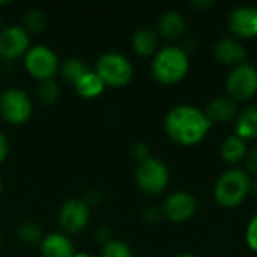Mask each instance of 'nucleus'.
Returning a JSON list of instances; mask_svg holds the SVG:
<instances>
[{"mask_svg":"<svg viewBox=\"0 0 257 257\" xmlns=\"http://www.w3.org/2000/svg\"><path fill=\"white\" fill-rule=\"evenodd\" d=\"M214 123L206 116L205 110L193 104H178L172 107L164 117V131L167 137L184 148L200 145Z\"/></svg>","mask_w":257,"mask_h":257,"instance_id":"nucleus-1","label":"nucleus"},{"mask_svg":"<svg viewBox=\"0 0 257 257\" xmlns=\"http://www.w3.org/2000/svg\"><path fill=\"white\" fill-rule=\"evenodd\" d=\"M190 72L188 51L175 44L161 47L151 60V75L163 86H175L181 83Z\"/></svg>","mask_w":257,"mask_h":257,"instance_id":"nucleus-2","label":"nucleus"},{"mask_svg":"<svg viewBox=\"0 0 257 257\" xmlns=\"http://www.w3.org/2000/svg\"><path fill=\"white\" fill-rule=\"evenodd\" d=\"M251 193V176L245 169L224 170L214 185V200L224 209L239 208Z\"/></svg>","mask_w":257,"mask_h":257,"instance_id":"nucleus-3","label":"nucleus"},{"mask_svg":"<svg viewBox=\"0 0 257 257\" xmlns=\"http://www.w3.org/2000/svg\"><path fill=\"white\" fill-rule=\"evenodd\" d=\"M93 71L102 80L105 87L113 89L125 87L134 78V65L131 59L119 51L102 53L96 59Z\"/></svg>","mask_w":257,"mask_h":257,"instance_id":"nucleus-4","label":"nucleus"},{"mask_svg":"<svg viewBox=\"0 0 257 257\" xmlns=\"http://www.w3.org/2000/svg\"><path fill=\"white\" fill-rule=\"evenodd\" d=\"M134 179L136 185L143 194L160 196L169 187L170 172L163 160L157 157H149L148 160L137 164Z\"/></svg>","mask_w":257,"mask_h":257,"instance_id":"nucleus-5","label":"nucleus"},{"mask_svg":"<svg viewBox=\"0 0 257 257\" xmlns=\"http://www.w3.org/2000/svg\"><path fill=\"white\" fill-rule=\"evenodd\" d=\"M23 65L26 72L41 83L45 80H53L56 77L60 68V60L51 47L35 44L24 54Z\"/></svg>","mask_w":257,"mask_h":257,"instance_id":"nucleus-6","label":"nucleus"},{"mask_svg":"<svg viewBox=\"0 0 257 257\" xmlns=\"http://www.w3.org/2000/svg\"><path fill=\"white\" fill-rule=\"evenodd\" d=\"M33 114V102L29 93L20 87H9L0 93V116L14 126L24 125Z\"/></svg>","mask_w":257,"mask_h":257,"instance_id":"nucleus-7","label":"nucleus"},{"mask_svg":"<svg viewBox=\"0 0 257 257\" xmlns=\"http://www.w3.org/2000/svg\"><path fill=\"white\" fill-rule=\"evenodd\" d=\"M224 87L227 96L235 102L251 99L257 93V68L247 60L230 68Z\"/></svg>","mask_w":257,"mask_h":257,"instance_id":"nucleus-8","label":"nucleus"},{"mask_svg":"<svg viewBox=\"0 0 257 257\" xmlns=\"http://www.w3.org/2000/svg\"><path fill=\"white\" fill-rule=\"evenodd\" d=\"M90 221V206L80 197L65 200L57 212V224L65 235H77L83 232Z\"/></svg>","mask_w":257,"mask_h":257,"instance_id":"nucleus-9","label":"nucleus"},{"mask_svg":"<svg viewBox=\"0 0 257 257\" xmlns=\"http://www.w3.org/2000/svg\"><path fill=\"white\" fill-rule=\"evenodd\" d=\"M30 47V35L21 24L5 26L0 30V59L3 62L23 59Z\"/></svg>","mask_w":257,"mask_h":257,"instance_id":"nucleus-10","label":"nucleus"},{"mask_svg":"<svg viewBox=\"0 0 257 257\" xmlns=\"http://www.w3.org/2000/svg\"><path fill=\"white\" fill-rule=\"evenodd\" d=\"M163 215L166 220L175 224H182L190 221L197 212V200L187 190H178L170 193L163 206Z\"/></svg>","mask_w":257,"mask_h":257,"instance_id":"nucleus-11","label":"nucleus"},{"mask_svg":"<svg viewBox=\"0 0 257 257\" xmlns=\"http://www.w3.org/2000/svg\"><path fill=\"white\" fill-rule=\"evenodd\" d=\"M229 32L239 41L257 38V6L241 5L229 14Z\"/></svg>","mask_w":257,"mask_h":257,"instance_id":"nucleus-12","label":"nucleus"},{"mask_svg":"<svg viewBox=\"0 0 257 257\" xmlns=\"http://www.w3.org/2000/svg\"><path fill=\"white\" fill-rule=\"evenodd\" d=\"M214 57L226 66H236L245 62L247 59V48L242 44V41L233 38V36H226L220 38L212 48Z\"/></svg>","mask_w":257,"mask_h":257,"instance_id":"nucleus-13","label":"nucleus"},{"mask_svg":"<svg viewBox=\"0 0 257 257\" xmlns=\"http://www.w3.org/2000/svg\"><path fill=\"white\" fill-rule=\"evenodd\" d=\"M39 251L42 257H74L77 253L74 242L63 232H51L44 235L39 244Z\"/></svg>","mask_w":257,"mask_h":257,"instance_id":"nucleus-14","label":"nucleus"},{"mask_svg":"<svg viewBox=\"0 0 257 257\" xmlns=\"http://www.w3.org/2000/svg\"><path fill=\"white\" fill-rule=\"evenodd\" d=\"M157 32L161 38H164L167 41L181 39L187 32L185 17L176 9H169V11L163 12L161 17L158 18Z\"/></svg>","mask_w":257,"mask_h":257,"instance_id":"nucleus-15","label":"nucleus"},{"mask_svg":"<svg viewBox=\"0 0 257 257\" xmlns=\"http://www.w3.org/2000/svg\"><path fill=\"white\" fill-rule=\"evenodd\" d=\"M205 113L212 123H230L235 122L239 108H238V102H235L232 98L226 95V96L214 98L206 105Z\"/></svg>","mask_w":257,"mask_h":257,"instance_id":"nucleus-16","label":"nucleus"},{"mask_svg":"<svg viewBox=\"0 0 257 257\" xmlns=\"http://www.w3.org/2000/svg\"><path fill=\"white\" fill-rule=\"evenodd\" d=\"M131 47L142 57H152L160 50V35L155 29L139 27L131 35Z\"/></svg>","mask_w":257,"mask_h":257,"instance_id":"nucleus-17","label":"nucleus"},{"mask_svg":"<svg viewBox=\"0 0 257 257\" xmlns=\"http://www.w3.org/2000/svg\"><path fill=\"white\" fill-rule=\"evenodd\" d=\"M248 151L250 149H248L247 142L242 140L241 137L232 134L223 140L221 148H220V155L226 164H229L232 167H238V164L245 161Z\"/></svg>","mask_w":257,"mask_h":257,"instance_id":"nucleus-18","label":"nucleus"},{"mask_svg":"<svg viewBox=\"0 0 257 257\" xmlns=\"http://www.w3.org/2000/svg\"><path fill=\"white\" fill-rule=\"evenodd\" d=\"M235 136L245 142L257 139V105H248L241 110L235 119Z\"/></svg>","mask_w":257,"mask_h":257,"instance_id":"nucleus-19","label":"nucleus"},{"mask_svg":"<svg viewBox=\"0 0 257 257\" xmlns=\"http://www.w3.org/2000/svg\"><path fill=\"white\" fill-rule=\"evenodd\" d=\"M74 89L81 98L93 99V98H98L105 90V84L96 75V72L93 69H90L74 84Z\"/></svg>","mask_w":257,"mask_h":257,"instance_id":"nucleus-20","label":"nucleus"},{"mask_svg":"<svg viewBox=\"0 0 257 257\" xmlns=\"http://www.w3.org/2000/svg\"><path fill=\"white\" fill-rule=\"evenodd\" d=\"M59 71H60L62 78H63L66 83H69V84L74 86V84L87 72V71H90V68L87 66V63H86L81 57L72 56V57L65 59V60L60 63Z\"/></svg>","mask_w":257,"mask_h":257,"instance_id":"nucleus-21","label":"nucleus"},{"mask_svg":"<svg viewBox=\"0 0 257 257\" xmlns=\"http://www.w3.org/2000/svg\"><path fill=\"white\" fill-rule=\"evenodd\" d=\"M21 26L29 35L41 33L47 29V17L41 9H36V8L27 9L21 17Z\"/></svg>","mask_w":257,"mask_h":257,"instance_id":"nucleus-22","label":"nucleus"},{"mask_svg":"<svg viewBox=\"0 0 257 257\" xmlns=\"http://www.w3.org/2000/svg\"><path fill=\"white\" fill-rule=\"evenodd\" d=\"M17 238L26 245H39L44 238V233L39 224L24 221L17 226Z\"/></svg>","mask_w":257,"mask_h":257,"instance_id":"nucleus-23","label":"nucleus"},{"mask_svg":"<svg viewBox=\"0 0 257 257\" xmlns=\"http://www.w3.org/2000/svg\"><path fill=\"white\" fill-rule=\"evenodd\" d=\"M62 90L59 83L53 78V80H45L38 83L36 87V98L44 104V105H53L60 99Z\"/></svg>","mask_w":257,"mask_h":257,"instance_id":"nucleus-24","label":"nucleus"},{"mask_svg":"<svg viewBox=\"0 0 257 257\" xmlns=\"http://www.w3.org/2000/svg\"><path fill=\"white\" fill-rule=\"evenodd\" d=\"M101 257H134V251L125 241L111 239L101 247Z\"/></svg>","mask_w":257,"mask_h":257,"instance_id":"nucleus-25","label":"nucleus"},{"mask_svg":"<svg viewBox=\"0 0 257 257\" xmlns=\"http://www.w3.org/2000/svg\"><path fill=\"white\" fill-rule=\"evenodd\" d=\"M140 217H142V221H143L145 224H149V226L158 224V223L164 218L161 206H154V205H152V206H146V208L142 211Z\"/></svg>","mask_w":257,"mask_h":257,"instance_id":"nucleus-26","label":"nucleus"},{"mask_svg":"<svg viewBox=\"0 0 257 257\" xmlns=\"http://www.w3.org/2000/svg\"><path fill=\"white\" fill-rule=\"evenodd\" d=\"M245 244L247 247L257 254V212L250 218L245 227Z\"/></svg>","mask_w":257,"mask_h":257,"instance_id":"nucleus-27","label":"nucleus"},{"mask_svg":"<svg viewBox=\"0 0 257 257\" xmlns=\"http://www.w3.org/2000/svg\"><path fill=\"white\" fill-rule=\"evenodd\" d=\"M131 157L137 161V164L142 163V161H145V160H148L149 157H152L148 143H145V142H137V143H134V145L131 146Z\"/></svg>","mask_w":257,"mask_h":257,"instance_id":"nucleus-28","label":"nucleus"},{"mask_svg":"<svg viewBox=\"0 0 257 257\" xmlns=\"http://www.w3.org/2000/svg\"><path fill=\"white\" fill-rule=\"evenodd\" d=\"M245 167L250 176L254 175L257 178V145L248 151L247 158H245Z\"/></svg>","mask_w":257,"mask_h":257,"instance_id":"nucleus-29","label":"nucleus"},{"mask_svg":"<svg viewBox=\"0 0 257 257\" xmlns=\"http://www.w3.org/2000/svg\"><path fill=\"white\" fill-rule=\"evenodd\" d=\"M84 199V202L92 208V206H98L101 202H102V193L99 191V190H96V188H92V190H89L87 193H86V196L83 197Z\"/></svg>","mask_w":257,"mask_h":257,"instance_id":"nucleus-30","label":"nucleus"},{"mask_svg":"<svg viewBox=\"0 0 257 257\" xmlns=\"http://www.w3.org/2000/svg\"><path fill=\"white\" fill-rule=\"evenodd\" d=\"M93 238H95V241L102 247V245H105L108 241H111L113 238H111V235H110V230L107 229V227H104V226H101V227H98L95 232H93Z\"/></svg>","mask_w":257,"mask_h":257,"instance_id":"nucleus-31","label":"nucleus"},{"mask_svg":"<svg viewBox=\"0 0 257 257\" xmlns=\"http://www.w3.org/2000/svg\"><path fill=\"white\" fill-rule=\"evenodd\" d=\"M9 155V140L8 137L0 131V166L6 161Z\"/></svg>","mask_w":257,"mask_h":257,"instance_id":"nucleus-32","label":"nucleus"},{"mask_svg":"<svg viewBox=\"0 0 257 257\" xmlns=\"http://www.w3.org/2000/svg\"><path fill=\"white\" fill-rule=\"evenodd\" d=\"M193 6L199 9H206V8L214 6V2L212 0H193Z\"/></svg>","mask_w":257,"mask_h":257,"instance_id":"nucleus-33","label":"nucleus"},{"mask_svg":"<svg viewBox=\"0 0 257 257\" xmlns=\"http://www.w3.org/2000/svg\"><path fill=\"white\" fill-rule=\"evenodd\" d=\"M250 194H253L257 199V178L256 179H251V193Z\"/></svg>","mask_w":257,"mask_h":257,"instance_id":"nucleus-34","label":"nucleus"},{"mask_svg":"<svg viewBox=\"0 0 257 257\" xmlns=\"http://www.w3.org/2000/svg\"><path fill=\"white\" fill-rule=\"evenodd\" d=\"M175 257H199V256L191 254V253H181V254H178V256H175Z\"/></svg>","mask_w":257,"mask_h":257,"instance_id":"nucleus-35","label":"nucleus"},{"mask_svg":"<svg viewBox=\"0 0 257 257\" xmlns=\"http://www.w3.org/2000/svg\"><path fill=\"white\" fill-rule=\"evenodd\" d=\"M74 257H92L90 254H87V253H75Z\"/></svg>","mask_w":257,"mask_h":257,"instance_id":"nucleus-36","label":"nucleus"},{"mask_svg":"<svg viewBox=\"0 0 257 257\" xmlns=\"http://www.w3.org/2000/svg\"><path fill=\"white\" fill-rule=\"evenodd\" d=\"M2 191H3V178L0 176V194H2Z\"/></svg>","mask_w":257,"mask_h":257,"instance_id":"nucleus-37","label":"nucleus"},{"mask_svg":"<svg viewBox=\"0 0 257 257\" xmlns=\"http://www.w3.org/2000/svg\"><path fill=\"white\" fill-rule=\"evenodd\" d=\"M5 27V24H3V18H2V15H0V30Z\"/></svg>","mask_w":257,"mask_h":257,"instance_id":"nucleus-38","label":"nucleus"},{"mask_svg":"<svg viewBox=\"0 0 257 257\" xmlns=\"http://www.w3.org/2000/svg\"><path fill=\"white\" fill-rule=\"evenodd\" d=\"M2 245H3V238H2V235H0V248H2Z\"/></svg>","mask_w":257,"mask_h":257,"instance_id":"nucleus-39","label":"nucleus"},{"mask_svg":"<svg viewBox=\"0 0 257 257\" xmlns=\"http://www.w3.org/2000/svg\"><path fill=\"white\" fill-rule=\"evenodd\" d=\"M9 2H0V6H3V5H8Z\"/></svg>","mask_w":257,"mask_h":257,"instance_id":"nucleus-40","label":"nucleus"}]
</instances>
